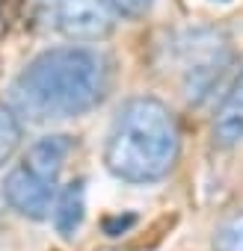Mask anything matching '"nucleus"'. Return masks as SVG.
<instances>
[{
	"label": "nucleus",
	"mask_w": 243,
	"mask_h": 251,
	"mask_svg": "<svg viewBox=\"0 0 243 251\" xmlns=\"http://www.w3.org/2000/svg\"><path fill=\"white\" fill-rule=\"evenodd\" d=\"M110 89V62L104 53L80 45L51 48L30 59L15 77V100L36 121L74 118L95 109Z\"/></svg>",
	"instance_id": "obj_1"
},
{
	"label": "nucleus",
	"mask_w": 243,
	"mask_h": 251,
	"mask_svg": "<svg viewBox=\"0 0 243 251\" xmlns=\"http://www.w3.org/2000/svg\"><path fill=\"white\" fill-rule=\"evenodd\" d=\"M181 136L169 106L157 98H131L116 112L104 163L119 180L154 183L172 172Z\"/></svg>",
	"instance_id": "obj_2"
},
{
	"label": "nucleus",
	"mask_w": 243,
	"mask_h": 251,
	"mask_svg": "<svg viewBox=\"0 0 243 251\" xmlns=\"http://www.w3.org/2000/svg\"><path fill=\"white\" fill-rule=\"evenodd\" d=\"M116 12L104 0H62L57 9V27L71 42H101L113 33Z\"/></svg>",
	"instance_id": "obj_3"
},
{
	"label": "nucleus",
	"mask_w": 243,
	"mask_h": 251,
	"mask_svg": "<svg viewBox=\"0 0 243 251\" xmlns=\"http://www.w3.org/2000/svg\"><path fill=\"white\" fill-rule=\"evenodd\" d=\"M3 195H6V201H9L12 210H18L21 216L33 219V222H42V219H48L51 210H54L57 186L48 183V180H42L39 175H33V172L21 163V166H15V169L6 175V180H3Z\"/></svg>",
	"instance_id": "obj_4"
},
{
	"label": "nucleus",
	"mask_w": 243,
	"mask_h": 251,
	"mask_svg": "<svg viewBox=\"0 0 243 251\" xmlns=\"http://www.w3.org/2000/svg\"><path fill=\"white\" fill-rule=\"evenodd\" d=\"M68 154H71V139L62 133H51V136H42L39 142H33V148L24 157V166L33 175H39L42 180L57 186L62 169L68 163Z\"/></svg>",
	"instance_id": "obj_5"
},
{
	"label": "nucleus",
	"mask_w": 243,
	"mask_h": 251,
	"mask_svg": "<svg viewBox=\"0 0 243 251\" xmlns=\"http://www.w3.org/2000/svg\"><path fill=\"white\" fill-rule=\"evenodd\" d=\"M213 136L219 145H234L243 139V71L234 80L231 92L225 95V100L216 109L213 118Z\"/></svg>",
	"instance_id": "obj_6"
},
{
	"label": "nucleus",
	"mask_w": 243,
	"mask_h": 251,
	"mask_svg": "<svg viewBox=\"0 0 243 251\" xmlns=\"http://www.w3.org/2000/svg\"><path fill=\"white\" fill-rule=\"evenodd\" d=\"M83 213H86V189H83V180H74L54 201L57 233L60 236H74L77 227H80V222H83Z\"/></svg>",
	"instance_id": "obj_7"
},
{
	"label": "nucleus",
	"mask_w": 243,
	"mask_h": 251,
	"mask_svg": "<svg viewBox=\"0 0 243 251\" xmlns=\"http://www.w3.org/2000/svg\"><path fill=\"white\" fill-rule=\"evenodd\" d=\"M18 145H21V121L6 103H0V166L9 163Z\"/></svg>",
	"instance_id": "obj_8"
},
{
	"label": "nucleus",
	"mask_w": 243,
	"mask_h": 251,
	"mask_svg": "<svg viewBox=\"0 0 243 251\" xmlns=\"http://www.w3.org/2000/svg\"><path fill=\"white\" fill-rule=\"evenodd\" d=\"M213 245H216V251H243V213L234 216V219H228L216 230Z\"/></svg>",
	"instance_id": "obj_9"
},
{
	"label": "nucleus",
	"mask_w": 243,
	"mask_h": 251,
	"mask_svg": "<svg viewBox=\"0 0 243 251\" xmlns=\"http://www.w3.org/2000/svg\"><path fill=\"white\" fill-rule=\"evenodd\" d=\"M104 3L116 12V15H125V18H143L154 0H104Z\"/></svg>",
	"instance_id": "obj_10"
}]
</instances>
